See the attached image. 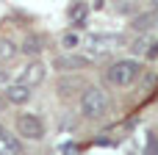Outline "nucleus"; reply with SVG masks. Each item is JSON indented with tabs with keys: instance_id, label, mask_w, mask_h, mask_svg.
I'll list each match as a JSON object with an SVG mask.
<instances>
[{
	"instance_id": "1",
	"label": "nucleus",
	"mask_w": 158,
	"mask_h": 155,
	"mask_svg": "<svg viewBox=\"0 0 158 155\" xmlns=\"http://www.w3.org/2000/svg\"><path fill=\"white\" fill-rule=\"evenodd\" d=\"M139 72H142V67H139V61H136V58H117V61L108 67L106 78H108V83H111V86L125 89V86H131V83L139 78Z\"/></svg>"
},
{
	"instance_id": "2",
	"label": "nucleus",
	"mask_w": 158,
	"mask_h": 155,
	"mask_svg": "<svg viewBox=\"0 0 158 155\" xmlns=\"http://www.w3.org/2000/svg\"><path fill=\"white\" fill-rule=\"evenodd\" d=\"M108 111V94L100 86H86L81 94V114L86 119H100Z\"/></svg>"
},
{
	"instance_id": "3",
	"label": "nucleus",
	"mask_w": 158,
	"mask_h": 155,
	"mask_svg": "<svg viewBox=\"0 0 158 155\" xmlns=\"http://www.w3.org/2000/svg\"><path fill=\"white\" fill-rule=\"evenodd\" d=\"M17 133L28 141H39L44 136V125L36 114H19L17 116Z\"/></svg>"
},
{
	"instance_id": "4",
	"label": "nucleus",
	"mask_w": 158,
	"mask_h": 155,
	"mask_svg": "<svg viewBox=\"0 0 158 155\" xmlns=\"http://www.w3.org/2000/svg\"><path fill=\"white\" fill-rule=\"evenodd\" d=\"M42 80H44V64L31 61V64H25V67L19 69V75H17V80H14V83L33 89V86H36V83H42Z\"/></svg>"
},
{
	"instance_id": "5",
	"label": "nucleus",
	"mask_w": 158,
	"mask_h": 155,
	"mask_svg": "<svg viewBox=\"0 0 158 155\" xmlns=\"http://www.w3.org/2000/svg\"><path fill=\"white\" fill-rule=\"evenodd\" d=\"M122 44V39L119 36H92L89 42H86V50L92 53V55H103V53H111L114 47H119ZM89 55V58H92Z\"/></svg>"
},
{
	"instance_id": "6",
	"label": "nucleus",
	"mask_w": 158,
	"mask_h": 155,
	"mask_svg": "<svg viewBox=\"0 0 158 155\" xmlns=\"http://www.w3.org/2000/svg\"><path fill=\"white\" fill-rule=\"evenodd\" d=\"M89 55H81V53H64V55H58L53 64H56V69H61V72H69V69H83V67H89Z\"/></svg>"
},
{
	"instance_id": "7",
	"label": "nucleus",
	"mask_w": 158,
	"mask_h": 155,
	"mask_svg": "<svg viewBox=\"0 0 158 155\" xmlns=\"http://www.w3.org/2000/svg\"><path fill=\"white\" fill-rule=\"evenodd\" d=\"M31 94H33V92H31L28 86H19V83H8V86L3 89V97H6L11 105H25V103L31 100Z\"/></svg>"
},
{
	"instance_id": "8",
	"label": "nucleus",
	"mask_w": 158,
	"mask_h": 155,
	"mask_svg": "<svg viewBox=\"0 0 158 155\" xmlns=\"http://www.w3.org/2000/svg\"><path fill=\"white\" fill-rule=\"evenodd\" d=\"M19 153H22L19 139L11 136V133H3L0 136V155H19Z\"/></svg>"
},
{
	"instance_id": "9",
	"label": "nucleus",
	"mask_w": 158,
	"mask_h": 155,
	"mask_svg": "<svg viewBox=\"0 0 158 155\" xmlns=\"http://www.w3.org/2000/svg\"><path fill=\"white\" fill-rule=\"evenodd\" d=\"M81 44H83V36H81L78 31H64V33H61V47H64L67 53H75Z\"/></svg>"
},
{
	"instance_id": "10",
	"label": "nucleus",
	"mask_w": 158,
	"mask_h": 155,
	"mask_svg": "<svg viewBox=\"0 0 158 155\" xmlns=\"http://www.w3.org/2000/svg\"><path fill=\"white\" fill-rule=\"evenodd\" d=\"M42 50H44V39H42V36H36V33H28V36H25V42H22V53L36 55V53H42Z\"/></svg>"
},
{
	"instance_id": "11",
	"label": "nucleus",
	"mask_w": 158,
	"mask_h": 155,
	"mask_svg": "<svg viewBox=\"0 0 158 155\" xmlns=\"http://www.w3.org/2000/svg\"><path fill=\"white\" fill-rule=\"evenodd\" d=\"M86 11H89V6H86V3H78V6L69 8V19H72V22H83Z\"/></svg>"
},
{
	"instance_id": "12",
	"label": "nucleus",
	"mask_w": 158,
	"mask_h": 155,
	"mask_svg": "<svg viewBox=\"0 0 158 155\" xmlns=\"http://www.w3.org/2000/svg\"><path fill=\"white\" fill-rule=\"evenodd\" d=\"M14 53H17L14 42H8V39H0V58H11Z\"/></svg>"
},
{
	"instance_id": "13",
	"label": "nucleus",
	"mask_w": 158,
	"mask_h": 155,
	"mask_svg": "<svg viewBox=\"0 0 158 155\" xmlns=\"http://www.w3.org/2000/svg\"><path fill=\"white\" fill-rule=\"evenodd\" d=\"M3 133H6V130H3V125H0V136H3Z\"/></svg>"
}]
</instances>
